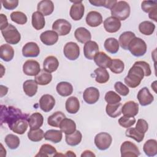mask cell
<instances>
[{"label": "cell", "instance_id": "obj_1", "mask_svg": "<svg viewBox=\"0 0 157 157\" xmlns=\"http://www.w3.org/2000/svg\"><path fill=\"white\" fill-rule=\"evenodd\" d=\"M151 74L149 64L144 61H138L134 63L124 77L125 84L132 88L137 87L144 76L148 77Z\"/></svg>", "mask_w": 157, "mask_h": 157}, {"label": "cell", "instance_id": "obj_2", "mask_svg": "<svg viewBox=\"0 0 157 157\" xmlns=\"http://www.w3.org/2000/svg\"><path fill=\"white\" fill-rule=\"evenodd\" d=\"M28 114L23 113L21 110L13 106L7 107L1 105V123H7L8 126L11 125L18 119L26 116Z\"/></svg>", "mask_w": 157, "mask_h": 157}, {"label": "cell", "instance_id": "obj_3", "mask_svg": "<svg viewBox=\"0 0 157 157\" xmlns=\"http://www.w3.org/2000/svg\"><path fill=\"white\" fill-rule=\"evenodd\" d=\"M112 17L119 20H125L130 15L131 9L129 4L125 1H117L110 9Z\"/></svg>", "mask_w": 157, "mask_h": 157}, {"label": "cell", "instance_id": "obj_4", "mask_svg": "<svg viewBox=\"0 0 157 157\" xmlns=\"http://www.w3.org/2000/svg\"><path fill=\"white\" fill-rule=\"evenodd\" d=\"M147 47L145 42L140 37H134L129 43L128 49L132 55L139 57L144 56L147 52Z\"/></svg>", "mask_w": 157, "mask_h": 157}, {"label": "cell", "instance_id": "obj_5", "mask_svg": "<svg viewBox=\"0 0 157 157\" xmlns=\"http://www.w3.org/2000/svg\"><path fill=\"white\" fill-rule=\"evenodd\" d=\"M1 33L6 42L9 44H17L21 40L20 33L12 24H9L6 28L2 30Z\"/></svg>", "mask_w": 157, "mask_h": 157}, {"label": "cell", "instance_id": "obj_6", "mask_svg": "<svg viewBox=\"0 0 157 157\" xmlns=\"http://www.w3.org/2000/svg\"><path fill=\"white\" fill-rule=\"evenodd\" d=\"M121 157H134L138 156L140 153L136 145L131 141H124L120 147Z\"/></svg>", "mask_w": 157, "mask_h": 157}, {"label": "cell", "instance_id": "obj_7", "mask_svg": "<svg viewBox=\"0 0 157 157\" xmlns=\"http://www.w3.org/2000/svg\"><path fill=\"white\" fill-rule=\"evenodd\" d=\"M112 142V136L105 132L98 133L94 137V144L96 147L100 150H105L109 148Z\"/></svg>", "mask_w": 157, "mask_h": 157}, {"label": "cell", "instance_id": "obj_8", "mask_svg": "<svg viewBox=\"0 0 157 157\" xmlns=\"http://www.w3.org/2000/svg\"><path fill=\"white\" fill-rule=\"evenodd\" d=\"M71 23L65 19H58L54 21L52 25L53 31H55L58 36H66L71 30Z\"/></svg>", "mask_w": 157, "mask_h": 157}, {"label": "cell", "instance_id": "obj_9", "mask_svg": "<svg viewBox=\"0 0 157 157\" xmlns=\"http://www.w3.org/2000/svg\"><path fill=\"white\" fill-rule=\"evenodd\" d=\"M64 56L69 60H75L80 55V48L77 43L69 42L66 43L63 48Z\"/></svg>", "mask_w": 157, "mask_h": 157}, {"label": "cell", "instance_id": "obj_10", "mask_svg": "<svg viewBox=\"0 0 157 157\" xmlns=\"http://www.w3.org/2000/svg\"><path fill=\"white\" fill-rule=\"evenodd\" d=\"M74 4L72 5L69 15L72 19L75 21H78L82 18L85 13V6L82 3V1H71Z\"/></svg>", "mask_w": 157, "mask_h": 157}, {"label": "cell", "instance_id": "obj_11", "mask_svg": "<svg viewBox=\"0 0 157 157\" xmlns=\"http://www.w3.org/2000/svg\"><path fill=\"white\" fill-rule=\"evenodd\" d=\"M39 63L33 59H28L23 65V72L28 76H36L40 72Z\"/></svg>", "mask_w": 157, "mask_h": 157}, {"label": "cell", "instance_id": "obj_12", "mask_svg": "<svg viewBox=\"0 0 157 157\" xmlns=\"http://www.w3.org/2000/svg\"><path fill=\"white\" fill-rule=\"evenodd\" d=\"M142 10L148 13V17L150 19L157 21V1H143L141 3Z\"/></svg>", "mask_w": 157, "mask_h": 157}, {"label": "cell", "instance_id": "obj_13", "mask_svg": "<svg viewBox=\"0 0 157 157\" xmlns=\"http://www.w3.org/2000/svg\"><path fill=\"white\" fill-rule=\"evenodd\" d=\"M99 90L93 86L86 88L83 93V100L88 104H95L99 100Z\"/></svg>", "mask_w": 157, "mask_h": 157}, {"label": "cell", "instance_id": "obj_14", "mask_svg": "<svg viewBox=\"0 0 157 157\" xmlns=\"http://www.w3.org/2000/svg\"><path fill=\"white\" fill-rule=\"evenodd\" d=\"M28 117L29 115H27L26 116L18 119L11 125L9 126V129L18 134H23L28 129Z\"/></svg>", "mask_w": 157, "mask_h": 157}, {"label": "cell", "instance_id": "obj_15", "mask_svg": "<svg viewBox=\"0 0 157 157\" xmlns=\"http://www.w3.org/2000/svg\"><path fill=\"white\" fill-rule=\"evenodd\" d=\"M139 104L142 106H146L151 104L154 101L153 96L150 93L147 87L141 88L137 95Z\"/></svg>", "mask_w": 157, "mask_h": 157}, {"label": "cell", "instance_id": "obj_16", "mask_svg": "<svg viewBox=\"0 0 157 157\" xmlns=\"http://www.w3.org/2000/svg\"><path fill=\"white\" fill-rule=\"evenodd\" d=\"M55 105V99L50 94H45L41 96L39 99V106L40 109L44 112L51 111Z\"/></svg>", "mask_w": 157, "mask_h": 157}, {"label": "cell", "instance_id": "obj_17", "mask_svg": "<svg viewBox=\"0 0 157 157\" xmlns=\"http://www.w3.org/2000/svg\"><path fill=\"white\" fill-rule=\"evenodd\" d=\"M121 23L120 20L113 17H109L104 21V28L105 30L109 33L117 32L121 28Z\"/></svg>", "mask_w": 157, "mask_h": 157}, {"label": "cell", "instance_id": "obj_18", "mask_svg": "<svg viewBox=\"0 0 157 157\" xmlns=\"http://www.w3.org/2000/svg\"><path fill=\"white\" fill-rule=\"evenodd\" d=\"M99 52L98 44L93 40H90L85 43L83 47V54L86 58L93 59L95 55Z\"/></svg>", "mask_w": 157, "mask_h": 157}, {"label": "cell", "instance_id": "obj_19", "mask_svg": "<svg viewBox=\"0 0 157 157\" xmlns=\"http://www.w3.org/2000/svg\"><path fill=\"white\" fill-rule=\"evenodd\" d=\"M39 53L40 48L36 42H29L23 47L22 54L25 57H37Z\"/></svg>", "mask_w": 157, "mask_h": 157}, {"label": "cell", "instance_id": "obj_20", "mask_svg": "<svg viewBox=\"0 0 157 157\" xmlns=\"http://www.w3.org/2000/svg\"><path fill=\"white\" fill-rule=\"evenodd\" d=\"M40 39L46 45H53L58 42V34L53 30L45 31L41 33Z\"/></svg>", "mask_w": 157, "mask_h": 157}, {"label": "cell", "instance_id": "obj_21", "mask_svg": "<svg viewBox=\"0 0 157 157\" xmlns=\"http://www.w3.org/2000/svg\"><path fill=\"white\" fill-rule=\"evenodd\" d=\"M139 104L134 101L126 102L121 108V113L124 115L134 117L138 114Z\"/></svg>", "mask_w": 157, "mask_h": 157}, {"label": "cell", "instance_id": "obj_22", "mask_svg": "<svg viewBox=\"0 0 157 157\" xmlns=\"http://www.w3.org/2000/svg\"><path fill=\"white\" fill-rule=\"evenodd\" d=\"M86 23L91 27H97L102 23V15L97 11H90L86 17Z\"/></svg>", "mask_w": 157, "mask_h": 157}, {"label": "cell", "instance_id": "obj_23", "mask_svg": "<svg viewBox=\"0 0 157 157\" xmlns=\"http://www.w3.org/2000/svg\"><path fill=\"white\" fill-rule=\"evenodd\" d=\"M94 61L95 64L101 68L109 67L112 61V59L105 53L103 52H98L94 57Z\"/></svg>", "mask_w": 157, "mask_h": 157}, {"label": "cell", "instance_id": "obj_24", "mask_svg": "<svg viewBox=\"0 0 157 157\" xmlns=\"http://www.w3.org/2000/svg\"><path fill=\"white\" fill-rule=\"evenodd\" d=\"M37 11L44 16H48L52 14L54 10V4L50 0L40 1L37 4Z\"/></svg>", "mask_w": 157, "mask_h": 157}, {"label": "cell", "instance_id": "obj_25", "mask_svg": "<svg viewBox=\"0 0 157 157\" xmlns=\"http://www.w3.org/2000/svg\"><path fill=\"white\" fill-rule=\"evenodd\" d=\"M30 129H37L40 128L44 123V117L39 112H35L29 116L28 119Z\"/></svg>", "mask_w": 157, "mask_h": 157}, {"label": "cell", "instance_id": "obj_26", "mask_svg": "<svg viewBox=\"0 0 157 157\" xmlns=\"http://www.w3.org/2000/svg\"><path fill=\"white\" fill-rule=\"evenodd\" d=\"M59 66V61L54 56H48L43 62V69L52 73L56 71Z\"/></svg>", "mask_w": 157, "mask_h": 157}, {"label": "cell", "instance_id": "obj_27", "mask_svg": "<svg viewBox=\"0 0 157 157\" xmlns=\"http://www.w3.org/2000/svg\"><path fill=\"white\" fill-rule=\"evenodd\" d=\"M74 36L78 42L82 44H85L91 39V34L90 31L83 27L77 28L74 32Z\"/></svg>", "mask_w": 157, "mask_h": 157}, {"label": "cell", "instance_id": "obj_28", "mask_svg": "<svg viewBox=\"0 0 157 157\" xmlns=\"http://www.w3.org/2000/svg\"><path fill=\"white\" fill-rule=\"evenodd\" d=\"M59 128L65 134H71L76 131V124L74 120L66 117L60 123Z\"/></svg>", "mask_w": 157, "mask_h": 157}, {"label": "cell", "instance_id": "obj_29", "mask_svg": "<svg viewBox=\"0 0 157 157\" xmlns=\"http://www.w3.org/2000/svg\"><path fill=\"white\" fill-rule=\"evenodd\" d=\"M14 56V50L9 44H2L0 47V58L3 61L9 62Z\"/></svg>", "mask_w": 157, "mask_h": 157}, {"label": "cell", "instance_id": "obj_30", "mask_svg": "<svg viewBox=\"0 0 157 157\" xmlns=\"http://www.w3.org/2000/svg\"><path fill=\"white\" fill-rule=\"evenodd\" d=\"M56 90L58 94L63 97H66L72 93L73 86L71 83L67 82H61L57 84Z\"/></svg>", "mask_w": 157, "mask_h": 157}, {"label": "cell", "instance_id": "obj_31", "mask_svg": "<svg viewBox=\"0 0 157 157\" xmlns=\"http://www.w3.org/2000/svg\"><path fill=\"white\" fill-rule=\"evenodd\" d=\"M65 107L68 113H76L80 109V102L78 98L75 96L69 97L66 101Z\"/></svg>", "mask_w": 157, "mask_h": 157}, {"label": "cell", "instance_id": "obj_32", "mask_svg": "<svg viewBox=\"0 0 157 157\" xmlns=\"http://www.w3.org/2000/svg\"><path fill=\"white\" fill-rule=\"evenodd\" d=\"M32 26L36 30H40L45 25L44 16L39 12H34L32 15Z\"/></svg>", "mask_w": 157, "mask_h": 157}, {"label": "cell", "instance_id": "obj_33", "mask_svg": "<svg viewBox=\"0 0 157 157\" xmlns=\"http://www.w3.org/2000/svg\"><path fill=\"white\" fill-rule=\"evenodd\" d=\"M37 85L38 84L34 80H26L23 84V88L25 93L29 97L34 96L37 91Z\"/></svg>", "mask_w": 157, "mask_h": 157}, {"label": "cell", "instance_id": "obj_34", "mask_svg": "<svg viewBox=\"0 0 157 157\" xmlns=\"http://www.w3.org/2000/svg\"><path fill=\"white\" fill-rule=\"evenodd\" d=\"M63 137V132L60 130L49 129L44 134V139L46 140H49L53 143L56 144L61 142Z\"/></svg>", "mask_w": 157, "mask_h": 157}, {"label": "cell", "instance_id": "obj_35", "mask_svg": "<svg viewBox=\"0 0 157 157\" xmlns=\"http://www.w3.org/2000/svg\"><path fill=\"white\" fill-rule=\"evenodd\" d=\"M143 150L148 156H154L157 154V141L155 139L147 140L143 146Z\"/></svg>", "mask_w": 157, "mask_h": 157}, {"label": "cell", "instance_id": "obj_36", "mask_svg": "<svg viewBox=\"0 0 157 157\" xmlns=\"http://www.w3.org/2000/svg\"><path fill=\"white\" fill-rule=\"evenodd\" d=\"M66 118V115L61 111H57L49 116L47 119L48 124L52 127L59 128L61 121Z\"/></svg>", "mask_w": 157, "mask_h": 157}, {"label": "cell", "instance_id": "obj_37", "mask_svg": "<svg viewBox=\"0 0 157 157\" xmlns=\"http://www.w3.org/2000/svg\"><path fill=\"white\" fill-rule=\"evenodd\" d=\"M136 37V35L132 31H125L119 37V45L124 50L128 49V45L130 42Z\"/></svg>", "mask_w": 157, "mask_h": 157}, {"label": "cell", "instance_id": "obj_38", "mask_svg": "<svg viewBox=\"0 0 157 157\" xmlns=\"http://www.w3.org/2000/svg\"><path fill=\"white\" fill-rule=\"evenodd\" d=\"M122 104L120 102L116 104H107L105 107L107 114L112 118H117L121 114Z\"/></svg>", "mask_w": 157, "mask_h": 157}, {"label": "cell", "instance_id": "obj_39", "mask_svg": "<svg viewBox=\"0 0 157 157\" xmlns=\"http://www.w3.org/2000/svg\"><path fill=\"white\" fill-rule=\"evenodd\" d=\"M52 80V75L44 69L41 70L34 78V80L39 85H47L51 82Z\"/></svg>", "mask_w": 157, "mask_h": 157}, {"label": "cell", "instance_id": "obj_40", "mask_svg": "<svg viewBox=\"0 0 157 157\" xmlns=\"http://www.w3.org/2000/svg\"><path fill=\"white\" fill-rule=\"evenodd\" d=\"M104 47L107 52L112 54H115L119 50L120 45L117 39L114 37H109L105 40Z\"/></svg>", "mask_w": 157, "mask_h": 157}, {"label": "cell", "instance_id": "obj_41", "mask_svg": "<svg viewBox=\"0 0 157 157\" xmlns=\"http://www.w3.org/2000/svg\"><path fill=\"white\" fill-rule=\"evenodd\" d=\"M58 152L56 148L52 145L47 144H43L36 156H56Z\"/></svg>", "mask_w": 157, "mask_h": 157}, {"label": "cell", "instance_id": "obj_42", "mask_svg": "<svg viewBox=\"0 0 157 157\" xmlns=\"http://www.w3.org/2000/svg\"><path fill=\"white\" fill-rule=\"evenodd\" d=\"M82 139V135L80 131L76 130L71 134H66L65 140L67 145L70 146H76L78 145Z\"/></svg>", "mask_w": 157, "mask_h": 157}, {"label": "cell", "instance_id": "obj_43", "mask_svg": "<svg viewBox=\"0 0 157 157\" xmlns=\"http://www.w3.org/2000/svg\"><path fill=\"white\" fill-rule=\"evenodd\" d=\"M155 29V25L150 21H144L139 25V31L144 35H151Z\"/></svg>", "mask_w": 157, "mask_h": 157}, {"label": "cell", "instance_id": "obj_44", "mask_svg": "<svg viewBox=\"0 0 157 157\" xmlns=\"http://www.w3.org/2000/svg\"><path fill=\"white\" fill-rule=\"evenodd\" d=\"M94 72L96 74L95 80L99 83H105L109 80V74L105 68H97L94 70Z\"/></svg>", "mask_w": 157, "mask_h": 157}, {"label": "cell", "instance_id": "obj_45", "mask_svg": "<svg viewBox=\"0 0 157 157\" xmlns=\"http://www.w3.org/2000/svg\"><path fill=\"white\" fill-rule=\"evenodd\" d=\"M4 141L7 147L12 150H15L20 145V143L19 137L13 134H7L4 139Z\"/></svg>", "mask_w": 157, "mask_h": 157}, {"label": "cell", "instance_id": "obj_46", "mask_svg": "<svg viewBox=\"0 0 157 157\" xmlns=\"http://www.w3.org/2000/svg\"><path fill=\"white\" fill-rule=\"evenodd\" d=\"M125 134L127 137L133 139L137 142H142L145 136V134L140 133L136 129V128H127V129L125 132Z\"/></svg>", "mask_w": 157, "mask_h": 157}, {"label": "cell", "instance_id": "obj_47", "mask_svg": "<svg viewBox=\"0 0 157 157\" xmlns=\"http://www.w3.org/2000/svg\"><path fill=\"white\" fill-rule=\"evenodd\" d=\"M109 69L114 74H120L124 71V64L120 59H112Z\"/></svg>", "mask_w": 157, "mask_h": 157}, {"label": "cell", "instance_id": "obj_48", "mask_svg": "<svg viewBox=\"0 0 157 157\" xmlns=\"http://www.w3.org/2000/svg\"><path fill=\"white\" fill-rule=\"evenodd\" d=\"M28 137L32 142H39L44 138V132L40 128L30 129L28 132Z\"/></svg>", "mask_w": 157, "mask_h": 157}, {"label": "cell", "instance_id": "obj_49", "mask_svg": "<svg viewBox=\"0 0 157 157\" xmlns=\"http://www.w3.org/2000/svg\"><path fill=\"white\" fill-rule=\"evenodd\" d=\"M10 18L12 21L18 25H25L28 20L25 13L20 11H15L11 13Z\"/></svg>", "mask_w": 157, "mask_h": 157}, {"label": "cell", "instance_id": "obj_50", "mask_svg": "<svg viewBox=\"0 0 157 157\" xmlns=\"http://www.w3.org/2000/svg\"><path fill=\"white\" fill-rule=\"evenodd\" d=\"M90 3L93 6L98 7H104L111 9L117 2L116 0H93L89 1Z\"/></svg>", "mask_w": 157, "mask_h": 157}, {"label": "cell", "instance_id": "obj_51", "mask_svg": "<svg viewBox=\"0 0 157 157\" xmlns=\"http://www.w3.org/2000/svg\"><path fill=\"white\" fill-rule=\"evenodd\" d=\"M136 120L134 117H130V116H126L124 115L120 118L118 120V123L119 124L124 128H128L133 126Z\"/></svg>", "mask_w": 157, "mask_h": 157}, {"label": "cell", "instance_id": "obj_52", "mask_svg": "<svg viewBox=\"0 0 157 157\" xmlns=\"http://www.w3.org/2000/svg\"><path fill=\"white\" fill-rule=\"evenodd\" d=\"M105 101L107 104H116L121 101V97L113 91H109L105 93Z\"/></svg>", "mask_w": 157, "mask_h": 157}, {"label": "cell", "instance_id": "obj_53", "mask_svg": "<svg viewBox=\"0 0 157 157\" xmlns=\"http://www.w3.org/2000/svg\"><path fill=\"white\" fill-rule=\"evenodd\" d=\"M114 88L119 94L123 96H127L129 92V90L128 87L121 82H115L114 85Z\"/></svg>", "mask_w": 157, "mask_h": 157}, {"label": "cell", "instance_id": "obj_54", "mask_svg": "<svg viewBox=\"0 0 157 157\" xmlns=\"http://www.w3.org/2000/svg\"><path fill=\"white\" fill-rule=\"evenodd\" d=\"M136 129L140 133L145 134L148 129V124L144 119H139L136 123Z\"/></svg>", "mask_w": 157, "mask_h": 157}, {"label": "cell", "instance_id": "obj_55", "mask_svg": "<svg viewBox=\"0 0 157 157\" xmlns=\"http://www.w3.org/2000/svg\"><path fill=\"white\" fill-rule=\"evenodd\" d=\"M1 2L3 7L7 10L15 9L18 5V0H2Z\"/></svg>", "mask_w": 157, "mask_h": 157}, {"label": "cell", "instance_id": "obj_56", "mask_svg": "<svg viewBox=\"0 0 157 157\" xmlns=\"http://www.w3.org/2000/svg\"><path fill=\"white\" fill-rule=\"evenodd\" d=\"M0 19H1V20H0V23H1L0 29L2 31L3 29H4L5 28H6L9 24L8 23L7 18L6 15H4L3 13L0 14Z\"/></svg>", "mask_w": 157, "mask_h": 157}, {"label": "cell", "instance_id": "obj_57", "mask_svg": "<svg viewBox=\"0 0 157 157\" xmlns=\"http://www.w3.org/2000/svg\"><path fill=\"white\" fill-rule=\"evenodd\" d=\"M96 155L94 154V153L93 151H91L90 150H86L84 151H83V153L81 155L82 157H88V156H95Z\"/></svg>", "mask_w": 157, "mask_h": 157}, {"label": "cell", "instance_id": "obj_58", "mask_svg": "<svg viewBox=\"0 0 157 157\" xmlns=\"http://www.w3.org/2000/svg\"><path fill=\"white\" fill-rule=\"evenodd\" d=\"M8 91V88L3 85H1V97L6 95Z\"/></svg>", "mask_w": 157, "mask_h": 157}, {"label": "cell", "instance_id": "obj_59", "mask_svg": "<svg viewBox=\"0 0 157 157\" xmlns=\"http://www.w3.org/2000/svg\"><path fill=\"white\" fill-rule=\"evenodd\" d=\"M64 156H75L76 155L74 153V152L73 151H67V152H66V153L65 154V155H64Z\"/></svg>", "mask_w": 157, "mask_h": 157}]
</instances>
